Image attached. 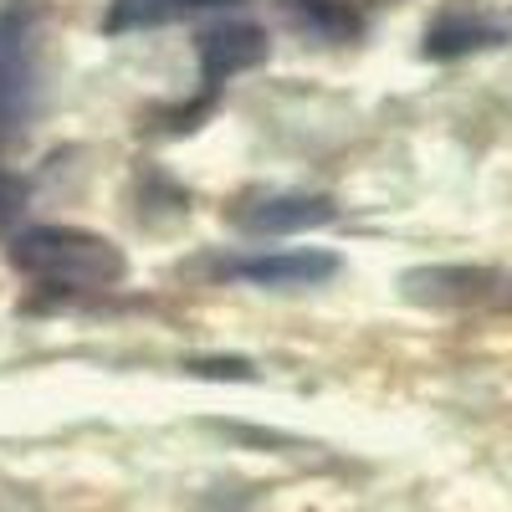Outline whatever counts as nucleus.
<instances>
[{
	"instance_id": "7",
	"label": "nucleus",
	"mask_w": 512,
	"mask_h": 512,
	"mask_svg": "<svg viewBox=\"0 0 512 512\" xmlns=\"http://www.w3.org/2000/svg\"><path fill=\"white\" fill-rule=\"evenodd\" d=\"M512 41V26L482 11H441L420 36V57L425 62H461L477 52H497Z\"/></svg>"
},
{
	"instance_id": "8",
	"label": "nucleus",
	"mask_w": 512,
	"mask_h": 512,
	"mask_svg": "<svg viewBox=\"0 0 512 512\" xmlns=\"http://www.w3.org/2000/svg\"><path fill=\"white\" fill-rule=\"evenodd\" d=\"M241 0H108L103 11V31L108 36H128V31H154V26H175L205 11H231Z\"/></svg>"
},
{
	"instance_id": "6",
	"label": "nucleus",
	"mask_w": 512,
	"mask_h": 512,
	"mask_svg": "<svg viewBox=\"0 0 512 512\" xmlns=\"http://www.w3.org/2000/svg\"><path fill=\"white\" fill-rule=\"evenodd\" d=\"M405 297L420 308H441V313H461V308H492L512 297V277L497 267H415L400 277Z\"/></svg>"
},
{
	"instance_id": "5",
	"label": "nucleus",
	"mask_w": 512,
	"mask_h": 512,
	"mask_svg": "<svg viewBox=\"0 0 512 512\" xmlns=\"http://www.w3.org/2000/svg\"><path fill=\"white\" fill-rule=\"evenodd\" d=\"M226 216L241 236H308L338 221V200L318 190H256L231 200Z\"/></svg>"
},
{
	"instance_id": "3",
	"label": "nucleus",
	"mask_w": 512,
	"mask_h": 512,
	"mask_svg": "<svg viewBox=\"0 0 512 512\" xmlns=\"http://www.w3.org/2000/svg\"><path fill=\"white\" fill-rule=\"evenodd\" d=\"M205 272L216 282H236V287H262V292H303V287H323L344 272V256L323 251V246H277V251H236V256H216L205 262Z\"/></svg>"
},
{
	"instance_id": "9",
	"label": "nucleus",
	"mask_w": 512,
	"mask_h": 512,
	"mask_svg": "<svg viewBox=\"0 0 512 512\" xmlns=\"http://www.w3.org/2000/svg\"><path fill=\"white\" fill-rule=\"evenodd\" d=\"M277 6L297 31L323 41V47H333V41H359L369 26L364 0H277Z\"/></svg>"
},
{
	"instance_id": "1",
	"label": "nucleus",
	"mask_w": 512,
	"mask_h": 512,
	"mask_svg": "<svg viewBox=\"0 0 512 512\" xmlns=\"http://www.w3.org/2000/svg\"><path fill=\"white\" fill-rule=\"evenodd\" d=\"M6 262L47 292H113L128 282V256L88 226H26L6 241Z\"/></svg>"
},
{
	"instance_id": "2",
	"label": "nucleus",
	"mask_w": 512,
	"mask_h": 512,
	"mask_svg": "<svg viewBox=\"0 0 512 512\" xmlns=\"http://www.w3.org/2000/svg\"><path fill=\"white\" fill-rule=\"evenodd\" d=\"M41 6L36 0H0V134L36 113L41 98Z\"/></svg>"
},
{
	"instance_id": "11",
	"label": "nucleus",
	"mask_w": 512,
	"mask_h": 512,
	"mask_svg": "<svg viewBox=\"0 0 512 512\" xmlns=\"http://www.w3.org/2000/svg\"><path fill=\"white\" fill-rule=\"evenodd\" d=\"M190 374H205V379H251L256 364L251 359H190Z\"/></svg>"
},
{
	"instance_id": "10",
	"label": "nucleus",
	"mask_w": 512,
	"mask_h": 512,
	"mask_svg": "<svg viewBox=\"0 0 512 512\" xmlns=\"http://www.w3.org/2000/svg\"><path fill=\"white\" fill-rule=\"evenodd\" d=\"M26 205H31V185H26V175H16V169L0 164V236H6V231L26 216Z\"/></svg>"
},
{
	"instance_id": "4",
	"label": "nucleus",
	"mask_w": 512,
	"mask_h": 512,
	"mask_svg": "<svg viewBox=\"0 0 512 512\" xmlns=\"http://www.w3.org/2000/svg\"><path fill=\"white\" fill-rule=\"evenodd\" d=\"M267 57H272V36H267V26H256V21H210L205 31H195L200 98L185 113L200 123L210 108H216V98H221V88H226L231 77L267 67Z\"/></svg>"
}]
</instances>
